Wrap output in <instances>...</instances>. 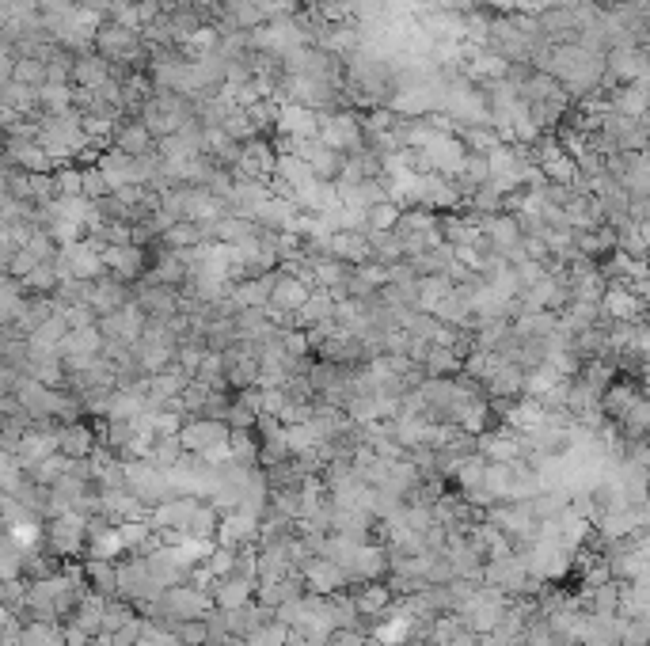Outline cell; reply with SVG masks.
I'll return each instance as SVG.
<instances>
[{
    "instance_id": "52",
    "label": "cell",
    "mask_w": 650,
    "mask_h": 646,
    "mask_svg": "<svg viewBox=\"0 0 650 646\" xmlns=\"http://www.w3.org/2000/svg\"><path fill=\"white\" fill-rule=\"evenodd\" d=\"M179 456H183L179 437H153V449H149V456H145V460H153L156 468H164V472H168Z\"/></svg>"
},
{
    "instance_id": "55",
    "label": "cell",
    "mask_w": 650,
    "mask_h": 646,
    "mask_svg": "<svg viewBox=\"0 0 650 646\" xmlns=\"http://www.w3.org/2000/svg\"><path fill=\"white\" fill-rule=\"evenodd\" d=\"M80 194V171L77 168H58L54 171V198H77Z\"/></svg>"
},
{
    "instance_id": "63",
    "label": "cell",
    "mask_w": 650,
    "mask_h": 646,
    "mask_svg": "<svg viewBox=\"0 0 650 646\" xmlns=\"http://www.w3.org/2000/svg\"><path fill=\"white\" fill-rule=\"evenodd\" d=\"M0 198H4V175H0Z\"/></svg>"
},
{
    "instance_id": "38",
    "label": "cell",
    "mask_w": 650,
    "mask_h": 646,
    "mask_svg": "<svg viewBox=\"0 0 650 646\" xmlns=\"http://www.w3.org/2000/svg\"><path fill=\"white\" fill-rule=\"evenodd\" d=\"M453 293V282L445 278V274H430V278H419V285H415V312H434L445 297Z\"/></svg>"
},
{
    "instance_id": "37",
    "label": "cell",
    "mask_w": 650,
    "mask_h": 646,
    "mask_svg": "<svg viewBox=\"0 0 650 646\" xmlns=\"http://www.w3.org/2000/svg\"><path fill=\"white\" fill-rule=\"evenodd\" d=\"M198 244H206V236H202V225H191V221H175L156 236V247L164 251H191Z\"/></svg>"
},
{
    "instance_id": "3",
    "label": "cell",
    "mask_w": 650,
    "mask_h": 646,
    "mask_svg": "<svg viewBox=\"0 0 650 646\" xmlns=\"http://www.w3.org/2000/svg\"><path fill=\"white\" fill-rule=\"evenodd\" d=\"M122 468H126V494H134L145 510H153V506H160V502L175 498L168 472H164V468H156L153 460H145V456H141V460H126Z\"/></svg>"
},
{
    "instance_id": "14",
    "label": "cell",
    "mask_w": 650,
    "mask_h": 646,
    "mask_svg": "<svg viewBox=\"0 0 650 646\" xmlns=\"http://www.w3.org/2000/svg\"><path fill=\"white\" fill-rule=\"evenodd\" d=\"M415 206L430 209V213H453V209L464 206V198H460V190L453 187L445 175H434V171H419Z\"/></svg>"
},
{
    "instance_id": "58",
    "label": "cell",
    "mask_w": 650,
    "mask_h": 646,
    "mask_svg": "<svg viewBox=\"0 0 650 646\" xmlns=\"http://www.w3.org/2000/svg\"><path fill=\"white\" fill-rule=\"evenodd\" d=\"M647 616L643 620H624V627H620V646H647Z\"/></svg>"
},
{
    "instance_id": "20",
    "label": "cell",
    "mask_w": 650,
    "mask_h": 646,
    "mask_svg": "<svg viewBox=\"0 0 650 646\" xmlns=\"http://www.w3.org/2000/svg\"><path fill=\"white\" fill-rule=\"evenodd\" d=\"M597 308H601V316H605V320H616V323L643 320V297H635L628 282H609V285H605V293H601Z\"/></svg>"
},
{
    "instance_id": "10",
    "label": "cell",
    "mask_w": 650,
    "mask_h": 646,
    "mask_svg": "<svg viewBox=\"0 0 650 646\" xmlns=\"http://www.w3.org/2000/svg\"><path fill=\"white\" fill-rule=\"evenodd\" d=\"M58 354H61V361H65V373L99 361L103 358V335H99V327L96 323H92V327H69L58 346Z\"/></svg>"
},
{
    "instance_id": "60",
    "label": "cell",
    "mask_w": 650,
    "mask_h": 646,
    "mask_svg": "<svg viewBox=\"0 0 650 646\" xmlns=\"http://www.w3.org/2000/svg\"><path fill=\"white\" fill-rule=\"evenodd\" d=\"M582 582H586V589H593V586H605V582H612L609 563H605V559H597V563H593V567H586V570H582Z\"/></svg>"
},
{
    "instance_id": "25",
    "label": "cell",
    "mask_w": 650,
    "mask_h": 646,
    "mask_svg": "<svg viewBox=\"0 0 650 646\" xmlns=\"http://www.w3.org/2000/svg\"><path fill=\"white\" fill-rule=\"evenodd\" d=\"M483 384H487V392H483L487 399H517L525 392V373L517 369L514 361L498 358L495 369L483 377Z\"/></svg>"
},
{
    "instance_id": "54",
    "label": "cell",
    "mask_w": 650,
    "mask_h": 646,
    "mask_svg": "<svg viewBox=\"0 0 650 646\" xmlns=\"http://www.w3.org/2000/svg\"><path fill=\"white\" fill-rule=\"evenodd\" d=\"M286 639H289V627H282V624H263V627H255L248 639H240L244 646H286Z\"/></svg>"
},
{
    "instance_id": "46",
    "label": "cell",
    "mask_w": 650,
    "mask_h": 646,
    "mask_svg": "<svg viewBox=\"0 0 650 646\" xmlns=\"http://www.w3.org/2000/svg\"><path fill=\"white\" fill-rule=\"evenodd\" d=\"M422 373L426 377H453V373H460V358L449 346H430V354L422 358Z\"/></svg>"
},
{
    "instance_id": "32",
    "label": "cell",
    "mask_w": 650,
    "mask_h": 646,
    "mask_svg": "<svg viewBox=\"0 0 650 646\" xmlns=\"http://www.w3.org/2000/svg\"><path fill=\"white\" fill-rule=\"evenodd\" d=\"M99 445V437L92 426H84V422H61L58 426V453L61 456H92V449Z\"/></svg>"
},
{
    "instance_id": "36",
    "label": "cell",
    "mask_w": 650,
    "mask_h": 646,
    "mask_svg": "<svg viewBox=\"0 0 650 646\" xmlns=\"http://www.w3.org/2000/svg\"><path fill=\"white\" fill-rule=\"evenodd\" d=\"M510 61L506 57H498V54H491V50H476V54L464 61V73H468V80H502V76H510Z\"/></svg>"
},
{
    "instance_id": "61",
    "label": "cell",
    "mask_w": 650,
    "mask_h": 646,
    "mask_svg": "<svg viewBox=\"0 0 650 646\" xmlns=\"http://www.w3.org/2000/svg\"><path fill=\"white\" fill-rule=\"evenodd\" d=\"M365 643H369L365 631H331L324 646H365Z\"/></svg>"
},
{
    "instance_id": "45",
    "label": "cell",
    "mask_w": 650,
    "mask_h": 646,
    "mask_svg": "<svg viewBox=\"0 0 650 646\" xmlns=\"http://www.w3.org/2000/svg\"><path fill=\"white\" fill-rule=\"evenodd\" d=\"M369 236V251H373V263H403V244L396 232H365Z\"/></svg>"
},
{
    "instance_id": "23",
    "label": "cell",
    "mask_w": 650,
    "mask_h": 646,
    "mask_svg": "<svg viewBox=\"0 0 650 646\" xmlns=\"http://www.w3.org/2000/svg\"><path fill=\"white\" fill-rule=\"evenodd\" d=\"M476 453L483 460H495V464H514V460H525V445H521V434H514L510 426L502 430H487V434L476 437Z\"/></svg>"
},
{
    "instance_id": "35",
    "label": "cell",
    "mask_w": 650,
    "mask_h": 646,
    "mask_svg": "<svg viewBox=\"0 0 650 646\" xmlns=\"http://www.w3.org/2000/svg\"><path fill=\"white\" fill-rule=\"evenodd\" d=\"M335 316V297L327 293V289H312L308 293V301L297 308V316H293V323L289 327H312V323H324V320H331Z\"/></svg>"
},
{
    "instance_id": "64",
    "label": "cell",
    "mask_w": 650,
    "mask_h": 646,
    "mask_svg": "<svg viewBox=\"0 0 650 646\" xmlns=\"http://www.w3.org/2000/svg\"><path fill=\"white\" fill-rule=\"evenodd\" d=\"M4 627H8V624H4ZM4 627H0V646H4Z\"/></svg>"
},
{
    "instance_id": "59",
    "label": "cell",
    "mask_w": 650,
    "mask_h": 646,
    "mask_svg": "<svg viewBox=\"0 0 650 646\" xmlns=\"http://www.w3.org/2000/svg\"><path fill=\"white\" fill-rule=\"evenodd\" d=\"M16 46H12V42H8V38L0 35V88H4V84H8V80H12V69H16Z\"/></svg>"
},
{
    "instance_id": "28",
    "label": "cell",
    "mask_w": 650,
    "mask_h": 646,
    "mask_svg": "<svg viewBox=\"0 0 650 646\" xmlns=\"http://www.w3.org/2000/svg\"><path fill=\"white\" fill-rule=\"evenodd\" d=\"M191 384V377L179 369V365H168V369H160V373H153V377H145V403L149 407H160L164 399H175L183 388Z\"/></svg>"
},
{
    "instance_id": "16",
    "label": "cell",
    "mask_w": 650,
    "mask_h": 646,
    "mask_svg": "<svg viewBox=\"0 0 650 646\" xmlns=\"http://www.w3.org/2000/svg\"><path fill=\"white\" fill-rule=\"evenodd\" d=\"M175 437H179L183 453L202 456L206 449H213V445H225V441H229V426H225L221 418H187Z\"/></svg>"
},
{
    "instance_id": "42",
    "label": "cell",
    "mask_w": 650,
    "mask_h": 646,
    "mask_svg": "<svg viewBox=\"0 0 650 646\" xmlns=\"http://www.w3.org/2000/svg\"><path fill=\"white\" fill-rule=\"evenodd\" d=\"M536 168H540V175H544L548 183H555V187H571L574 179H578V164H574L571 152H563V149L552 152L548 160H540Z\"/></svg>"
},
{
    "instance_id": "26",
    "label": "cell",
    "mask_w": 650,
    "mask_h": 646,
    "mask_svg": "<svg viewBox=\"0 0 650 646\" xmlns=\"http://www.w3.org/2000/svg\"><path fill=\"white\" fill-rule=\"evenodd\" d=\"M327 255L339 259V263H346V266L373 263V251H369V236H365V232H331V240H327Z\"/></svg>"
},
{
    "instance_id": "41",
    "label": "cell",
    "mask_w": 650,
    "mask_h": 646,
    "mask_svg": "<svg viewBox=\"0 0 650 646\" xmlns=\"http://www.w3.org/2000/svg\"><path fill=\"white\" fill-rule=\"evenodd\" d=\"M612 426L620 430V437H624V441H643V437H647V426H650V403L639 396L628 411H624V418H620V422H612Z\"/></svg>"
},
{
    "instance_id": "4",
    "label": "cell",
    "mask_w": 650,
    "mask_h": 646,
    "mask_svg": "<svg viewBox=\"0 0 650 646\" xmlns=\"http://www.w3.org/2000/svg\"><path fill=\"white\" fill-rule=\"evenodd\" d=\"M479 582L483 586H495L498 593H529V589H540V582L529 578V567H525V555L517 551H506V555H495V559H483V570H479Z\"/></svg>"
},
{
    "instance_id": "2",
    "label": "cell",
    "mask_w": 650,
    "mask_h": 646,
    "mask_svg": "<svg viewBox=\"0 0 650 646\" xmlns=\"http://www.w3.org/2000/svg\"><path fill=\"white\" fill-rule=\"evenodd\" d=\"M103 247L88 236H80V240H73V244H61L58 255H54V266H58L61 282H96V278H103L107 270H103V255H99Z\"/></svg>"
},
{
    "instance_id": "18",
    "label": "cell",
    "mask_w": 650,
    "mask_h": 646,
    "mask_svg": "<svg viewBox=\"0 0 650 646\" xmlns=\"http://www.w3.org/2000/svg\"><path fill=\"white\" fill-rule=\"evenodd\" d=\"M134 304L145 312V320H172L179 316L183 308H179V289L172 285H149V282H137V293H134Z\"/></svg>"
},
{
    "instance_id": "6",
    "label": "cell",
    "mask_w": 650,
    "mask_h": 646,
    "mask_svg": "<svg viewBox=\"0 0 650 646\" xmlns=\"http://www.w3.org/2000/svg\"><path fill=\"white\" fill-rule=\"evenodd\" d=\"M84 544H88V517H84V513L65 510V513H54V517H50V525H46V548L54 551L58 559L77 555Z\"/></svg>"
},
{
    "instance_id": "8",
    "label": "cell",
    "mask_w": 650,
    "mask_h": 646,
    "mask_svg": "<svg viewBox=\"0 0 650 646\" xmlns=\"http://www.w3.org/2000/svg\"><path fill=\"white\" fill-rule=\"evenodd\" d=\"M141 559H145V570H149V578H153L160 589H172V586H183V582H191V563L179 555V548H175V544H156V548L145 551Z\"/></svg>"
},
{
    "instance_id": "57",
    "label": "cell",
    "mask_w": 650,
    "mask_h": 646,
    "mask_svg": "<svg viewBox=\"0 0 650 646\" xmlns=\"http://www.w3.org/2000/svg\"><path fill=\"white\" fill-rule=\"evenodd\" d=\"M286 407V392L282 388H259V418H278Z\"/></svg>"
},
{
    "instance_id": "9",
    "label": "cell",
    "mask_w": 650,
    "mask_h": 646,
    "mask_svg": "<svg viewBox=\"0 0 650 646\" xmlns=\"http://www.w3.org/2000/svg\"><path fill=\"white\" fill-rule=\"evenodd\" d=\"M145 312L134 304V297L122 304V308H115V312H107V316H99V335H103V342H115V346H134L137 339H141V331H145Z\"/></svg>"
},
{
    "instance_id": "19",
    "label": "cell",
    "mask_w": 650,
    "mask_h": 646,
    "mask_svg": "<svg viewBox=\"0 0 650 646\" xmlns=\"http://www.w3.org/2000/svg\"><path fill=\"white\" fill-rule=\"evenodd\" d=\"M130 297H134V289H130V285L118 282V278H111V274H103V278H96V282H84V297H80V301L88 304L96 316H107V312L122 308Z\"/></svg>"
},
{
    "instance_id": "51",
    "label": "cell",
    "mask_w": 650,
    "mask_h": 646,
    "mask_svg": "<svg viewBox=\"0 0 650 646\" xmlns=\"http://www.w3.org/2000/svg\"><path fill=\"white\" fill-rule=\"evenodd\" d=\"M586 597H590V608H586V612L616 616V605H620V582H605V586L586 589Z\"/></svg>"
},
{
    "instance_id": "43",
    "label": "cell",
    "mask_w": 650,
    "mask_h": 646,
    "mask_svg": "<svg viewBox=\"0 0 650 646\" xmlns=\"http://www.w3.org/2000/svg\"><path fill=\"white\" fill-rule=\"evenodd\" d=\"M229 460L240 468H259V437L255 430H229Z\"/></svg>"
},
{
    "instance_id": "48",
    "label": "cell",
    "mask_w": 650,
    "mask_h": 646,
    "mask_svg": "<svg viewBox=\"0 0 650 646\" xmlns=\"http://www.w3.org/2000/svg\"><path fill=\"white\" fill-rule=\"evenodd\" d=\"M12 80L23 84V88H35V92H39L42 84H46V61H39V57H16Z\"/></svg>"
},
{
    "instance_id": "39",
    "label": "cell",
    "mask_w": 650,
    "mask_h": 646,
    "mask_svg": "<svg viewBox=\"0 0 650 646\" xmlns=\"http://www.w3.org/2000/svg\"><path fill=\"white\" fill-rule=\"evenodd\" d=\"M217 126H221V133H225V137L240 141V145L259 137V126L251 122V114L244 111V107H236V103H225V111H221V122H217Z\"/></svg>"
},
{
    "instance_id": "40",
    "label": "cell",
    "mask_w": 650,
    "mask_h": 646,
    "mask_svg": "<svg viewBox=\"0 0 650 646\" xmlns=\"http://www.w3.org/2000/svg\"><path fill=\"white\" fill-rule=\"evenodd\" d=\"M58 285H61V274L54 263H39L35 270H27L20 278V289L27 297H54Z\"/></svg>"
},
{
    "instance_id": "62",
    "label": "cell",
    "mask_w": 650,
    "mask_h": 646,
    "mask_svg": "<svg viewBox=\"0 0 650 646\" xmlns=\"http://www.w3.org/2000/svg\"><path fill=\"white\" fill-rule=\"evenodd\" d=\"M73 4L84 8V12H92V16H99V19L111 12V0H73Z\"/></svg>"
},
{
    "instance_id": "5",
    "label": "cell",
    "mask_w": 650,
    "mask_h": 646,
    "mask_svg": "<svg viewBox=\"0 0 650 646\" xmlns=\"http://www.w3.org/2000/svg\"><path fill=\"white\" fill-rule=\"evenodd\" d=\"M320 145H327L331 152H358L365 149V133H362V118L354 111H320Z\"/></svg>"
},
{
    "instance_id": "31",
    "label": "cell",
    "mask_w": 650,
    "mask_h": 646,
    "mask_svg": "<svg viewBox=\"0 0 650 646\" xmlns=\"http://www.w3.org/2000/svg\"><path fill=\"white\" fill-rule=\"evenodd\" d=\"M210 597H213V608H225L229 612V608L248 605L251 597H255V582L240 578V574H225V578H213Z\"/></svg>"
},
{
    "instance_id": "27",
    "label": "cell",
    "mask_w": 650,
    "mask_h": 646,
    "mask_svg": "<svg viewBox=\"0 0 650 646\" xmlns=\"http://www.w3.org/2000/svg\"><path fill=\"white\" fill-rule=\"evenodd\" d=\"M111 149L126 152V156H149L156 149V137L137 118H122L111 133Z\"/></svg>"
},
{
    "instance_id": "53",
    "label": "cell",
    "mask_w": 650,
    "mask_h": 646,
    "mask_svg": "<svg viewBox=\"0 0 650 646\" xmlns=\"http://www.w3.org/2000/svg\"><path fill=\"white\" fill-rule=\"evenodd\" d=\"M137 646H179V639H175V631L168 624H156V620H145V616H141Z\"/></svg>"
},
{
    "instance_id": "7",
    "label": "cell",
    "mask_w": 650,
    "mask_h": 646,
    "mask_svg": "<svg viewBox=\"0 0 650 646\" xmlns=\"http://www.w3.org/2000/svg\"><path fill=\"white\" fill-rule=\"evenodd\" d=\"M308 293H312V285H305L297 274L278 270L274 289H270V301H267V316L278 323V327H286V320H293V316H297V308L308 301Z\"/></svg>"
},
{
    "instance_id": "1",
    "label": "cell",
    "mask_w": 650,
    "mask_h": 646,
    "mask_svg": "<svg viewBox=\"0 0 650 646\" xmlns=\"http://www.w3.org/2000/svg\"><path fill=\"white\" fill-rule=\"evenodd\" d=\"M39 122V133H35V141L42 145V152L65 168V164H77V156L88 149V133L80 126V114L77 111H65V114H42L35 118Z\"/></svg>"
},
{
    "instance_id": "29",
    "label": "cell",
    "mask_w": 650,
    "mask_h": 646,
    "mask_svg": "<svg viewBox=\"0 0 650 646\" xmlns=\"http://www.w3.org/2000/svg\"><path fill=\"white\" fill-rule=\"evenodd\" d=\"M289 198H293V206L301 209V213H327V209L339 206V194H335L331 179H308L305 187L293 190Z\"/></svg>"
},
{
    "instance_id": "21",
    "label": "cell",
    "mask_w": 650,
    "mask_h": 646,
    "mask_svg": "<svg viewBox=\"0 0 650 646\" xmlns=\"http://www.w3.org/2000/svg\"><path fill=\"white\" fill-rule=\"evenodd\" d=\"M213 544H221V548H244V544H259V517H251V513H244V510L221 513V525H217Z\"/></svg>"
},
{
    "instance_id": "56",
    "label": "cell",
    "mask_w": 650,
    "mask_h": 646,
    "mask_svg": "<svg viewBox=\"0 0 650 646\" xmlns=\"http://www.w3.org/2000/svg\"><path fill=\"white\" fill-rule=\"evenodd\" d=\"M179 646H206V624L202 620H183V624H172Z\"/></svg>"
},
{
    "instance_id": "22",
    "label": "cell",
    "mask_w": 650,
    "mask_h": 646,
    "mask_svg": "<svg viewBox=\"0 0 650 646\" xmlns=\"http://www.w3.org/2000/svg\"><path fill=\"white\" fill-rule=\"evenodd\" d=\"M297 574H301V582H305V593H316V597H331V593L346 589L343 570L335 567L331 559H324V555H312Z\"/></svg>"
},
{
    "instance_id": "13",
    "label": "cell",
    "mask_w": 650,
    "mask_h": 646,
    "mask_svg": "<svg viewBox=\"0 0 650 646\" xmlns=\"http://www.w3.org/2000/svg\"><path fill=\"white\" fill-rule=\"evenodd\" d=\"M99 255H103V270L126 285H134L149 270V251L137 244H107Z\"/></svg>"
},
{
    "instance_id": "24",
    "label": "cell",
    "mask_w": 650,
    "mask_h": 646,
    "mask_svg": "<svg viewBox=\"0 0 650 646\" xmlns=\"http://www.w3.org/2000/svg\"><path fill=\"white\" fill-rule=\"evenodd\" d=\"M278 137H316L320 133V111H308L301 103H282L274 118Z\"/></svg>"
},
{
    "instance_id": "33",
    "label": "cell",
    "mask_w": 650,
    "mask_h": 646,
    "mask_svg": "<svg viewBox=\"0 0 650 646\" xmlns=\"http://www.w3.org/2000/svg\"><path fill=\"white\" fill-rule=\"evenodd\" d=\"M350 601H354V608H358V616H362V620H377V616H384L388 608L396 605L392 589L384 586V582H362V586H358V593H354Z\"/></svg>"
},
{
    "instance_id": "17",
    "label": "cell",
    "mask_w": 650,
    "mask_h": 646,
    "mask_svg": "<svg viewBox=\"0 0 650 646\" xmlns=\"http://www.w3.org/2000/svg\"><path fill=\"white\" fill-rule=\"evenodd\" d=\"M476 221H479V232H483V236L491 240V247H495V255H502V259H517L525 232H521L514 213H495V217H476Z\"/></svg>"
},
{
    "instance_id": "34",
    "label": "cell",
    "mask_w": 650,
    "mask_h": 646,
    "mask_svg": "<svg viewBox=\"0 0 650 646\" xmlns=\"http://www.w3.org/2000/svg\"><path fill=\"white\" fill-rule=\"evenodd\" d=\"M111 76V65L103 61L99 54L84 50V54H73V69H69V80L73 88H99L103 80Z\"/></svg>"
},
{
    "instance_id": "30",
    "label": "cell",
    "mask_w": 650,
    "mask_h": 646,
    "mask_svg": "<svg viewBox=\"0 0 650 646\" xmlns=\"http://www.w3.org/2000/svg\"><path fill=\"white\" fill-rule=\"evenodd\" d=\"M274 278H278V270H267V274H255V278L236 282V285H232V293H229L232 308H267L270 289H274Z\"/></svg>"
},
{
    "instance_id": "44",
    "label": "cell",
    "mask_w": 650,
    "mask_h": 646,
    "mask_svg": "<svg viewBox=\"0 0 650 646\" xmlns=\"http://www.w3.org/2000/svg\"><path fill=\"white\" fill-rule=\"evenodd\" d=\"M202 388H210V392H229V384H225V361L217 350H206V358L198 361V369H194V377Z\"/></svg>"
},
{
    "instance_id": "50",
    "label": "cell",
    "mask_w": 650,
    "mask_h": 646,
    "mask_svg": "<svg viewBox=\"0 0 650 646\" xmlns=\"http://www.w3.org/2000/svg\"><path fill=\"white\" fill-rule=\"evenodd\" d=\"M20 646H65V635H61L54 624H31L20 627Z\"/></svg>"
},
{
    "instance_id": "12",
    "label": "cell",
    "mask_w": 650,
    "mask_h": 646,
    "mask_svg": "<svg viewBox=\"0 0 650 646\" xmlns=\"http://www.w3.org/2000/svg\"><path fill=\"white\" fill-rule=\"evenodd\" d=\"M221 361H225V384L229 388H251L259 384V346L255 342L236 339L232 346L221 350Z\"/></svg>"
},
{
    "instance_id": "11",
    "label": "cell",
    "mask_w": 650,
    "mask_h": 646,
    "mask_svg": "<svg viewBox=\"0 0 650 646\" xmlns=\"http://www.w3.org/2000/svg\"><path fill=\"white\" fill-rule=\"evenodd\" d=\"M12 453H16V464L23 472L42 464V460H50V456H58V426L54 422H35L31 430H23V437L12 445Z\"/></svg>"
},
{
    "instance_id": "15",
    "label": "cell",
    "mask_w": 650,
    "mask_h": 646,
    "mask_svg": "<svg viewBox=\"0 0 650 646\" xmlns=\"http://www.w3.org/2000/svg\"><path fill=\"white\" fill-rule=\"evenodd\" d=\"M274 160H278V152L270 149V141H244V145H240V156H236V164L229 168V175L232 179L270 183V175H274Z\"/></svg>"
},
{
    "instance_id": "49",
    "label": "cell",
    "mask_w": 650,
    "mask_h": 646,
    "mask_svg": "<svg viewBox=\"0 0 650 646\" xmlns=\"http://www.w3.org/2000/svg\"><path fill=\"white\" fill-rule=\"evenodd\" d=\"M400 213L403 209L396 202H377L373 209H365V232H392Z\"/></svg>"
},
{
    "instance_id": "47",
    "label": "cell",
    "mask_w": 650,
    "mask_h": 646,
    "mask_svg": "<svg viewBox=\"0 0 650 646\" xmlns=\"http://www.w3.org/2000/svg\"><path fill=\"white\" fill-rule=\"evenodd\" d=\"M88 589L99 597H118L115 593V563L111 559H92L88 563Z\"/></svg>"
}]
</instances>
